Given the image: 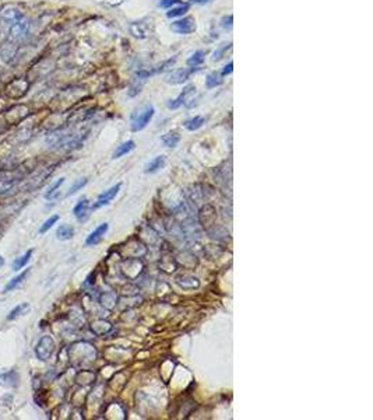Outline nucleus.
<instances>
[{
  "label": "nucleus",
  "instance_id": "1",
  "mask_svg": "<svg viewBox=\"0 0 373 420\" xmlns=\"http://www.w3.org/2000/svg\"><path fill=\"white\" fill-rule=\"evenodd\" d=\"M85 136L83 130H58L46 137V143L53 150H72L81 146Z\"/></svg>",
  "mask_w": 373,
  "mask_h": 420
},
{
  "label": "nucleus",
  "instance_id": "2",
  "mask_svg": "<svg viewBox=\"0 0 373 420\" xmlns=\"http://www.w3.org/2000/svg\"><path fill=\"white\" fill-rule=\"evenodd\" d=\"M154 106L151 104H144L141 106H138L137 109L133 111V114L130 116V126L133 132H138L143 130L145 126L150 124V121L154 116Z\"/></svg>",
  "mask_w": 373,
  "mask_h": 420
},
{
  "label": "nucleus",
  "instance_id": "3",
  "mask_svg": "<svg viewBox=\"0 0 373 420\" xmlns=\"http://www.w3.org/2000/svg\"><path fill=\"white\" fill-rule=\"evenodd\" d=\"M28 90H30V82L25 77H19V79L11 80L10 83L6 85L4 94L11 100H20L28 93Z\"/></svg>",
  "mask_w": 373,
  "mask_h": 420
},
{
  "label": "nucleus",
  "instance_id": "4",
  "mask_svg": "<svg viewBox=\"0 0 373 420\" xmlns=\"http://www.w3.org/2000/svg\"><path fill=\"white\" fill-rule=\"evenodd\" d=\"M55 346L56 345H55V340L52 339V336H42L41 339L38 340L37 346H35V356L41 361H48L53 355V352H55Z\"/></svg>",
  "mask_w": 373,
  "mask_h": 420
},
{
  "label": "nucleus",
  "instance_id": "5",
  "mask_svg": "<svg viewBox=\"0 0 373 420\" xmlns=\"http://www.w3.org/2000/svg\"><path fill=\"white\" fill-rule=\"evenodd\" d=\"M30 115V109L25 104L13 105L4 112V119L9 125H19L27 116Z\"/></svg>",
  "mask_w": 373,
  "mask_h": 420
},
{
  "label": "nucleus",
  "instance_id": "6",
  "mask_svg": "<svg viewBox=\"0 0 373 420\" xmlns=\"http://www.w3.org/2000/svg\"><path fill=\"white\" fill-rule=\"evenodd\" d=\"M28 31H30V22L25 17H22L9 28V41L19 43L28 35Z\"/></svg>",
  "mask_w": 373,
  "mask_h": 420
},
{
  "label": "nucleus",
  "instance_id": "7",
  "mask_svg": "<svg viewBox=\"0 0 373 420\" xmlns=\"http://www.w3.org/2000/svg\"><path fill=\"white\" fill-rule=\"evenodd\" d=\"M22 17H24L22 13H21L17 7H6V9H3L1 13H0V21H1L3 25H6L7 28H10L14 22H17V21L22 19Z\"/></svg>",
  "mask_w": 373,
  "mask_h": 420
},
{
  "label": "nucleus",
  "instance_id": "8",
  "mask_svg": "<svg viewBox=\"0 0 373 420\" xmlns=\"http://www.w3.org/2000/svg\"><path fill=\"white\" fill-rule=\"evenodd\" d=\"M120 187H122V184H116L115 187L109 188L108 190H105V192H102V193L98 196V199H97L95 205L93 206V209H98V208H102V206H105V205H109V203L116 198V195L119 193Z\"/></svg>",
  "mask_w": 373,
  "mask_h": 420
},
{
  "label": "nucleus",
  "instance_id": "9",
  "mask_svg": "<svg viewBox=\"0 0 373 420\" xmlns=\"http://www.w3.org/2000/svg\"><path fill=\"white\" fill-rule=\"evenodd\" d=\"M172 30L177 34H183V35H187V34H192V32L196 30V22L192 17H185L182 20H177L175 22H172Z\"/></svg>",
  "mask_w": 373,
  "mask_h": 420
},
{
  "label": "nucleus",
  "instance_id": "10",
  "mask_svg": "<svg viewBox=\"0 0 373 420\" xmlns=\"http://www.w3.org/2000/svg\"><path fill=\"white\" fill-rule=\"evenodd\" d=\"M108 230H109V224H108V223H102V224H99L95 230L91 231V232L88 234V237H87V240H85V245H88V247H94V245L99 244L101 240L104 238V235L106 234V231Z\"/></svg>",
  "mask_w": 373,
  "mask_h": 420
},
{
  "label": "nucleus",
  "instance_id": "11",
  "mask_svg": "<svg viewBox=\"0 0 373 420\" xmlns=\"http://www.w3.org/2000/svg\"><path fill=\"white\" fill-rule=\"evenodd\" d=\"M73 214L79 221H85L90 216V200L83 198L77 202V205L73 209Z\"/></svg>",
  "mask_w": 373,
  "mask_h": 420
},
{
  "label": "nucleus",
  "instance_id": "12",
  "mask_svg": "<svg viewBox=\"0 0 373 420\" xmlns=\"http://www.w3.org/2000/svg\"><path fill=\"white\" fill-rule=\"evenodd\" d=\"M20 384V377L16 370H10L6 373H0V385L7 388H16Z\"/></svg>",
  "mask_w": 373,
  "mask_h": 420
},
{
  "label": "nucleus",
  "instance_id": "13",
  "mask_svg": "<svg viewBox=\"0 0 373 420\" xmlns=\"http://www.w3.org/2000/svg\"><path fill=\"white\" fill-rule=\"evenodd\" d=\"M196 69H177V70H175V72H172V73L168 76V83L171 84H182L185 83V82H187L189 80V77H190V74L193 73Z\"/></svg>",
  "mask_w": 373,
  "mask_h": 420
},
{
  "label": "nucleus",
  "instance_id": "14",
  "mask_svg": "<svg viewBox=\"0 0 373 420\" xmlns=\"http://www.w3.org/2000/svg\"><path fill=\"white\" fill-rule=\"evenodd\" d=\"M17 55V43H13V42H7L3 45V48L0 49V58L1 61L6 63H10Z\"/></svg>",
  "mask_w": 373,
  "mask_h": 420
},
{
  "label": "nucleus",
  "instance_id": "15",
  "mask_svg": "<svg viewBox=\"0 0 373 420\" xmlns=\"http://www.w3.org/2000/svg\"><path fill=\"white\" fill-rule=\"evenodd\" d=\"M177 283L183 289V290H195L200 287V282L195 276H180L177 279Z\"/></svg>",
  "mask_w": 373,
  "mask_h": 420
},
{
  "label": "nucleus",
  "instance_id": "16",
  "mask_svg": "<svg viewBox=\"0 0 373 420\" xmlns=\"http://www.w3.org/2000/svg\"><path fill=\"white\" fill-rule=\"evenodd\" d=\"M166 158L165 156H158L154 160H151L147 166H145V172L147 174H156L158 171H161L162 168L165 167Z\"/></svg>",
  "mask_w": 373,
  "mask_h": 420
},
{
  "label": "nucleus",
  "instance_id": "17",
  "mask_svg": "<svg viewBox=\"0 0 373 420\" xmlns=\"http://www.w3.org/2000/svg\"><path fill=\"white\" fill-rule=\"evenodd\" d=\"M28 273H30V268L24 269V272L20 273V274H19V276H16V277H13L10 282L4 286V293H9V292H13L14 289H17V287H19V286L25 280V277L28 276Z\"/></svg>",
  "mask_w": 373,
  "mask_h": 420
},
{
  "label": "nucleus",
  "instance_id": "18",
  "mask_svg": "<svg viewBox=\"0 0 373 420\" xmlns=\"http://www.w3.org/2000/svg\"><path fill=\"white\" fill-rule=\"evenodd\" d=\"M73 235H74V229L69 224H62L58 227L56 230V238L60 240V241H67V240H72Z\"/></svg>",
  "mask_w": 373,
  "mask_h": 420
},
{
  "label": "nucleus",
  "instance_id": "19",
  "mask_svg": "<svg viewBox=\"0 0 373 420\" xmlns=\"http://www.w3.org/2000/svg\"><path fill=\"white\" fill-rule=\"evenodd\" d=\"M193 90H196V88H195V85H187L186 88H185V91H183V93H180V95H179L177 98H175V100H171V101L168 103V108H171V109H177V108H179L180 105L185 103V98H186V95L190 94Z\"/></svg>",
  "mask_w": 373,
  "mask_h": 420
},
{
  "label": "nucleus",
  "instance_id": "20",
  "mask_svg": "<svg viewBox=\"0 0 373 420\" xmlns=\"http://www.w3.org/2000/svg\"><path fill=\"white\" fill-rule=\"evenodd\" d=\"M135 148H136V143L133 142V140L124 142V143H122L120 146H118V148L115 150L114 158L123 157V156H126V154H129L130 151H133Z\"/></svg>",
  "mask_w": 373,
  "mask_h": 420
},
{
  "label": "nucleus",
  "instance_id": "21",
  "mask_svg": "<svg viewBox=\"0 0 373 420\" xmlns=\"http://www.w3.org/2000/svg\"><path fill=\"white\" fill-rule=\"evenodd\" d=\"M28 311H30V304H28V303H21V304H19L17 307H14L10 313H9V315H7V319H9V321L17 319L19 316H21V315H25L27 313H28Z\"/></svg>",
  "mask_w": 373,
  "mask_h": 420
},
{
  "label": "nucleus",
  "instance_id": "22",
  "mask_svg": "<svg viewBox=\"0 0 373 420\" xmlns=\"http://www.w3.org/2000/svg\"><path fill=\"white\" fill-rule=\"evenodd\" d=\"M116 301H118V298H116V295H115V293H112V292L102 293L101 294V297H99V303L104 305L105 308H108V310H112L115 305H116Z\"/></svg>",
  "mask_w": 373,
  "mask_h": 420
},
{
  "label": "nucleus",
  "instance_id": "23",
  "mask_svg": "<svg viewBox=\"0 0 373 420\" xmlns=\"http://www.w3.org/2000/svg\"><path fill=\"white\" fill-rule=\"evenodd\" d=\"M204 122H206V119H204L203 116H195V118H190V119H187L183 125H185V127H186L187 130H192V132H195V130L200 129L201 126L204 125Z\"/></svg>",
  "mask_w": 373,
  "mask_h": 420
},
{
  "label": "nucleus",
  "instance_id": "24",
  "mask_svg": "<svg viewBox=\"0 0 373 420\" xmlns=\"http://www.w3.org/2000/svg\"><path fill=\"white\" fill-rule=\"evenodd\" d=\"M31 255H32V250H28V251L25 252L24 255L19 256V258L13 262V271H20V269H22L27 263L30 262Z\"/></svg>",
  "mask_w": 373,
  "mask_h": 420
},
{
  "label": "nucleus",
  "instance_id": "25",
  "mask_svg": "<svg viewBox=\"0 0 373 420\" xmlns=\"http://www.w3.org/2000/svg\"><path fill=\"white\" fill-rule=\"evenodd\" d=\"M180 142V136L177 135V132H169L162 136V143L166 147H177V143Z\"/></svg>",
  "mask_w": 373,
  "mask_h": 420
},
{
  "label": "nucleus",
  "instance_id": "26",
  "mask_svg": "<svg viewBox=\"0 0 373 420\" xmlns=\"http://www.w3.org/2000/svg\"><path fill=\"white\" fill-rule=\"evenodd\" d=\"M63 184H64V178H59L56 182H53L52 185L49 187V189L46 190L45 198L49 200L53 199V198H56V195H58V192H59V188L62 187Z\"/></svg>",
  "mask_w": 373,
  "mask_h": 420
},
{
  "label": "nucleus",
  "instance_id": "27",
  "mask_svg": "<svg viewBox=\"0 0 373 420\" xmlns=\"http://www.w3.org/2000/svg\"><path fill=\"white\" fill-rule=\"evenodd\" d=\"M203 62H204V52L203 51H197L187 59V66L196 69L197 66H200Z\"/></svg>",
  "mask_w": 373,
  "mask_h": 420
},
{
  "label": "nucleus",
  "instance_id": "28",
  "mask_svg": "<svg viewBox=\"0 0 373 420\" xmlns=\"http://www.w3.org/2000/svg\"><path fill=\"white\" fill-rule=\"evenodd\" d=\"M189 10V4H182L179 7H175V9H171V10L166 13V16L169 19H175V17H182L186 11Z\"/></svg>",
  "mask_w": 373,
  "mask_h": 420
},
{
  "label": "nucleus",
  "instance_id": "29",
  "mask_svg": "<svg viewBox=\"0 0 373 420\" xmlns=\"http://www.w3.org/2000/svg\"><path fill=\"white\" fill-rule=\"evenodd\" d=\"M60 219V216L59 214H53V216H51L48 220L45 221L43 224L41 226V229H39V234H45L48 230H51L53 227V224H56L58 223V220Z\"/></svg>",
  "mask_w": 373,
  "mask_h": 420
},
{
  "label": "nucleus",
  "instance_id": "30",
  "mask_svg": "<svg viewBox=\"0 0 373 420\" xmlns=\"http://www.w3.org/2000/svg\"><path fill=\"white\" fill-rule=\"evenodd\" d=\"M219 84H222L221 76H218L217 73L208 74L207 79H206V85H207L208 88H214V87H217Z\"/></svg>",
  "mask_w": 373,
  "mask_h": 420
},
{
  "label": "nucleus",
  "instance_id": "31",
  "mask_svg": "<svg viewBox=\"0 0 373 420\" xmlns=\"http://www.w3.org/2000/svg\"><path fill=\"white\" fill-rule=\"evenodd\" d=\"M87 182H88V179L87 178H80L77 179L74 184L72 185V188L69 189V192H67V196H72V195H74L77 190H80V189L83 188V187H85L87 185Z\"/></svg>",
  "mask_w": 373,
  "mask_h": 420
},
{
  "label": "nucleus",
  "instance_id": "32",
  "mask_svg": "<svg viewBox=\"0 0 373 420\" xmlns=\"http://www.w3.org/2000/svg\"><path fill=\"white\" fill-rule=\"evenodd\" d=\"M180 0H161L159 1V7H164V9H169L175 4H179Z\"/></svg>",
  "mask_w": 373,
  "mask_h": 420
},
{
  "label": "nucleus",
  "instance_id": "33",
  "mask_svg": "<svg viewBox=\"0 0 373 420\" xmlns=\"http://www.w3.org/2000/svg\"><path fill=\"white\" fill-rule=\"evenodd\" d=\"M222 27L225 28H231L232 27V16H225L222 19Z\"/></svg>",
  "mask_w": 373,
  "mask_h": 420
},
{
  "label": "nucleus",
  "instance_id": "34",
  "mask_svg": "<svg viewBox=\"0 0 373 420\" xmlns=\"http://www.w3.org/2000/svg\"><path fill=\"white\" fill-rule=\"evenodd\" d=\"M232 66H234V63L229 62L227 66H225V69H224V72H222V74H228V73H232Z\"/></svg>",
  "mask_w": 373,
  "mask_h": 420
},
{
  "label": "nucleus",
  "instance_id": "35",
  "mask_svg": "<svg viewBox=\"0 0 373 420\" xmlns=\"http://www.w3.org/2000/svg\"><path fill=\"white\" fill-rule=\"evenodd\" d=\"M190 1L195 3V4H207V3L213 1V0H190Z\"/></svg>",
  "mask_w": 373,
  "mask_h": 420
},
{
  "label": "nucleus",
  "instance_id": "36",
  "mask_svg": "<svg viewBox=\"0 0 373 420\" xmlns=\"http://www.w3.org/2000/svg\"><path fill=\"white\" fill-rule=\"evenodd\" d=\"M3 265H4V259H3V258H1V256H0V268H1V266H3Z\"/></svg>",
  "mask_w": 373,
  "mask_h": 420
}]
</instances>
